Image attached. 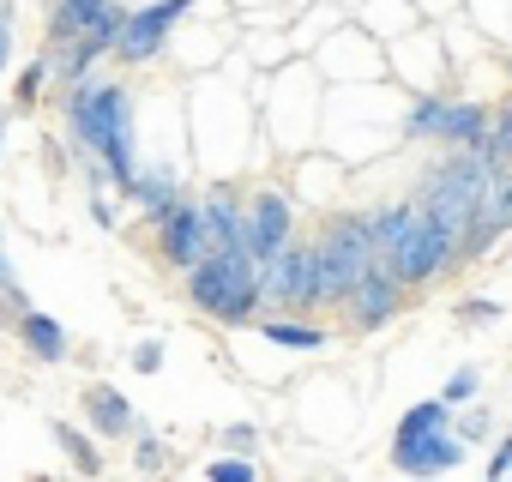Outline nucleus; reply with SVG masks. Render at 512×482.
I'll return each mask as SVG.
<instances>
[{
  "mask_svg": "<svg viewBox=\"0 0 512 482\" xmlns=\"http://www.w3.org/2000/svg\"><path fill=\"white\" fill-rule=\"evenodd\" d=\"M488 476H512V428L500 434V446L488 452Z\"/></svg>",
  "mask_w": 512,
  "mask_h": 482,
  "instance_id": "72a5a7b5",
  "label": "nucleus"
},
{
  "mask_svg": "<svg viewBox=\"0 0 512 482\" xmlns=\"http://www.w3.org/2000/svg\"><path fill=\"white\" fill-rule=\"evenodd\" d=\"M151 229H157V260H163L169 272H187V266H199V260H205L199 193H175V199L151 217Z\"/></svg>",
  "mask_w": 512,
  "mask_h": 482,
  "instance_id": "1a4fd4ad",
  "label": "nucleus"
},
{
  "mask_svg": "<svg viewBox=\"0 0 512 482\" xmlns=\"http://www.w3.org/2000/svg\"><path fill=\"white\" fill-rule=\"evenodd\" d=\"M49 79H55V61H49V55H37V61H31V67L13 79V109H37Z\"/></svg>",
  "mask_w": 512,
  "mask_h": 482,
  "instance_id": "4be33fe9",
  "label": "nucleus"
},
{
  "mask_svg": "<svg viewBox=\"0 0 512 482\" xmlns=\"http://www.w3.org/2000/svg\"><path fill=\"white\" fill-rule=\"evenodd\" d=\"M13 332H19V344H25V356L31 362H67L73 356V338H67V326L55 320V314H43V308H25L19 320H13Z\"/></svg>",
  "mask_w": 512,
  "mask_h": 482,
  "instance_id": "a211bd4d",
  "label": "nucleus"
},
{
  "mask_svg": "<svg viewBox=\"0 0 512 482\" xmlns=\"http://www.w3.org/2000/svg\"><path fill=\"white\" fill-rule=\"evenodd\" d=\"M320 260L332 266V278L344 284V296L356 290V278H368L380 266V248H374V211H332L326 229L314 235Z\"/></svg>",
  "mask_w": 512,
  "mask_h": 482,
  "instance_id": "39448f33",
  "label": "nucleus"
},
{
  "mask_svg": "<svg viewBox=\"0 0 512 482\" xmlns=\"http://www.w3.org/2000/svg\"><path fill=\"white\" fill-rule=\"evenodd\" d=\"M500 314H506V308H500L494 296H464V302L452 308V320H458V326H494Z\"/></svg>",
  "mask_w": 512,
  "mask_h": 482,
  "instance_id": "bb28decb",
  "label": "nucleus"
},
{
  "mask_svg": "<svg viewBox=\"0 0 512 482\" xmlns=\"http://www.w3.org/2000/svg\"><path fill=\"white\" fill-rule=\"evenodd\" d=\"M13 13H19V0H0V73L13 67Z\"/></svg>",
  "mask_w": 512,
  "mask_h": 482,
  "instance_id": "2f4dec72",
  "label": "nucleus"
},
{
  "mask_svg": "<svg viewBox=\"0 0 512 482\" xmlns=\"http://www.w3.org/2000/svg\"><path fill=\"white\" fill-rule=\"evenodd\" d=\"M488 181H494V169H488V157L476 145H446V157L428 163V175L416 187V205L452 235V248H464V235L476 229L482 199H488Z\"/></svg>",
  "mask_w": 512,
  "mask_h": 482,
  "instance_id": "20e7f679",
  "label": "nucleus"
},
{
  "mask_svg": "<svg viewBox=\"0 0 512 482\" xmlns=\"http://www.w3.org/2000/svg\"><path fill=\"white\" fill-rule=\"evenodd\" d=\"M163 356H169L163 338H139V344L127 350V368H133V374H163Z\"/></svg>",
  "mask_w": 512,
  "mask_h": 482,
  "instance_id": "cd10ccee",
  "label": "nucleus"
},
{
  "mask_svg": "<svg viewBox=\"0 0 512 482\" xmlns=\"http://www.w3.org/2000/svg\"><path fill=\"white\" fill-rule=\"evenodd\" d=\"M175 193H181L175 169H145V163H139V175H133V187H127V199H133V205H145L151 217H157V211H163Z\"/></svg>",
  "mask_w": 512,
  "mask_h": 482,
  "instance_id": "6ab92c4d",
  "label": "nucleus"
},
{
  "mask_svg": "<svg viewBox=\"0 0 512 482\" xmlns=\"http://www.w3.org/2000/svg\"><path fill=\"white\" fill-rule=\"evenodd\" d=\"M512 229V169H500L494 181H488V199H482V217H476V229L464 235V248H458V266H476L494 241Z\"/></svg>",
  "mask_w": 512,
  "mask_h": 482,
  "instance_id": "f8f14e48",
  "label": "nucleus"
},
{
  "mask_svg": "<svg viewBox=\"0 0 512 482\" xmlns=\"http://www.w3.org/2000/svg\"><path fill=\"white\" fill-rule=\"evenodd\" d=\"M253 326H260V338L266 344H278V350H290V356H320L326 344H332V332L326 326H314L308 314H260V320H253Z\"/></svg>",
  "mask_w": 512,
  "mask_h": 482,
  "instance_id": "f3484780",
  "label": "nucleus"
},
{
  "mask_svg": "<svg viewBox=\"0 0 512 482\" xmlns=\"http://www.w3.org/2000/svg\"><path fill=\"white\" fill-rule=\"evenodd\" d=\"M49 434H55V446L79 464V476H103V452L91 446V434H79L73 422H49Z\"/></svg>",
  "mask_w": 512,
  "mask_h": 482,
  "instance_id": "aec40b11",
  "label": "nucleus"
},
{
  "mask_svg": "<svg viewBox=\"0 0 512 482\" xmlns=\"http://www.w3.org/2000/svg\"><path fill=\"white\" fill-rule=\"evenodd\" d=\"M79 404H85V422L97 428V440H127V434L139 428L133 398H127L121 386H109V380H91V386L79 392Z\"/></svg>",
  "mask_w": 512,
  "mask_h": 482,
  "instance_id": "4468645a",
  "label": "nucleus"
},
{
  "mask_svg": "<svg viewBox=\"0 0 512 482\" xmlns=\"http://www.w3.org/2000/svg\"><path fill=\"white\" fill-rule=\"evenodd\" d=\"M416 428H452V404L446 398H422L398 416V434H416Z\"/></svg>",
  "mask_w": 512,
  "mask_h": 482,
  "instance_id": "b1692460",
  "label": "nucleus"
},
{
  "mask_svg": "<svg viewBox=\"0 0 512 482\" xmlns=\"http://www.w3.org/2000/svg\"><path fill=\"white\" fill-rule=\"evenodd\" d=\"M217 440H223V452H260V428L253 422H229Z\"/></svg>",
  "mask_w": 512,
  "mask_h": 482,
  "instance_id": "7c9ffc66",
  "label": "nucleus"
},
{
  "mask_svg": "<svg viewBox=\"0 0 512 482\" xmlns=\"http://www.w3.org/2000/svg\"><path fill=\"white\" fill-rule=\"evenodd\" d=\"M296 235V205H290V193L284 187H253V193H241V241H247V254L253 260H272L284 241Z\"/></svg>",
  "mask_w": 512,
  "mask_h": 482,
  "instance_id": "6e6552de",
  "label": "nucleus"
},
{
  "mask_svg": "<svg viewBox=\"0 0 512 482\" xmlns=\"http://www.w3.org/2000/svg\"><path fill=\"white\" fill-rule=\"evenodd\" d=\"M205 476H211V482H253V476H260V464H253L247 452H217V458L205 464Z\"/></svg>",
  "mask_w": 512,
  "mask_h": 482,
  "instance_id": "a878e982",
  "label": "nucleus"
},
{
  "mask_svg": "<svg viewBox=\"0 0 512 482\" xmlns=\"http://www.w3.org/2000/svg\"><path fill=\"white\" fill-rule=\"evenodd\" d=\"M91 223H97V229H121V211L109 205V193H103V187H91Z\"/></svg>",
  "mask_w": 512,
  "mask_h": 482,
  "instance_id": "473e14b6",
  "label": "nucleus"
},
{
  "mask_svg": "<svg viewBox=\"0 0 512 482\" xmlns=\"http://www.w3.org/2000/svg\"><path fill=\"white\" fill-rule=\"evenodd\" d=\"M115 55V31H79V37H61L49 43V61H55V79L61 85H79L97 73V61Z\"/></svg>",
  "mask_w": 512,
  "mask_h": 482,
  "instance_id": "2eb2a0df",
  "label": "nucleus"
},
{
  "mask_svg": "<svg viewBox=\"0 0 512 482\" xmlns=\"http://www.w3.org/2000/svg\"><path fill=\"white\" fill-rule=\"evenodd\" d=\"M404 308H410V290H404L386 266H374V272L356 278V290L344 296V326H350V332H380V326H392Z\"/></svg>",
  "mask_w": 512,
  "mask_h": 482,
  "instance_id": "9b49d317",
  "label": "nucleus"
},
{
  "mask_svg": "<svg viewBox=\"0 0 512 482\" xmlns=\"http://www.w3.org/2000/svg\"><path fill=\"white\" fill-rule=\"evenodd\" d=\"M452 428H458V434H464V440H470V446H476V440H482V434H488V428H494V410H488V404H476V398H470V404H464V416H458V422H452Z\"/></svg>",
  "mask_w": 512,
  "mask_h": 482,
  "instance_id": "c756f323",
  "label": "nucleus"
},
{
  "mask_svg": "<svg viewBox=\"0 0 512 482\" xmlns=\"http://www.w3.org/2000/svg\"><path fill=\"white\" fill-rule=\"evenodd\" d=\"M121 13L115 0H55L49 7V43L61 37H79V31H121Z\"/></svg>",
  "mask_w": 512,
  "mask_h": 482,
  "instance_id": "dca6fc26",
  "label": "nucleus"
},
{
  "mask_svg": "<svg viewBox=\"0 0 512 482\" xmlns=\"http://www.w3.org/2000/svg\"><path fill=\"white\" fill-rule=\"evenodd\" d=\"M476 392H482V368H476V362H464V368H452V374H446V386H440V398H446L452 410H464V404H470Z\"/></svg>",
  "mask_w": 512,
  "mask_h": 482,
  "instance_id": "393cba45",
  "label": "nucleus"
},
{
  "mask_svg": "<svg viewBox=\"0 0 512 482\" xmlns=\"http://www.w3.org/2000/svg\"><path fill=\"white\" fill-rule=\"evenodd\" d=\"M61 121H67L73 151H79V157H97V163L109 169V181L127 193L133 175H139V151H133V91L91 73V79L67 85Z\"/></svg>",
  "mask_w": 512,
  "mask_h": 482,
  "instance_id": "f257e3e1",
  "label": "nucleus"
},
{
  "mask_svg": "<svg viewBox=\"0 0 512 482\" xmlns=\"http://www.w3.org/2000/svg\"><path fill=\"white\" fill-rule=\"evenodd\" d=\"M374 248H380V266L404 284V290H428L440 278L458 272V248L452 235L416 205V199H392L374 211Z\"/></svg>",
  "mask_w": 512,
  "mask_h": 482,
  "instance_id": "f03ea898",
  "label": "nucleus"
},
{
  "mask_svg": "<svg viewBox=\"0 0 512 482\" xmlns=\"http://www.w3.org/2000/svg\"><path fill=\"white\" fill-rule=\"evenodd\" d=\"M476 151L488 157V169H494V175H500V169H512V103H500V109H494L488 139H482Z\"/></svg>",
  "mask_w": 512,
  "mask_h": 482,
  "instance_id": "412c9836",
  "label": "nucleus"
},
{
  "mask_svg": "<svg viewBox=\"0 0 512 482\" xmlns=\"http://www.w3.org/2000/svg\"><path fill=\"white\" fill-rule=\"evenodd\" d=\"M31 302H25V290H19V278H13V266H7V248H0V314H25Z\"/></svg>",
  "mask_w": 512,
  "mask_h": 482,
  "instance_id": "c85d7f7f",
  "label": "nucleus"
},
{
  "mask_svg": "<svg viewBox=\"0 0 512 482\" xmlns=\"http://www.w3.org/2000/svg\"><path fill=\"white\" fill-rule=\"evenodd\" d=\"M133 434H139V440H133V470H139V476H157V470H169V440H163L157 428H145V422H139Z\"/></svg>",
  "mask_w": 512,
  "mask_h": 482,
  "instance_id": "5701e85b",
  "label": "nucleus"
},
{
  "mask_svg": "<svg viewBox=\"0 0 512 482\" xmlns=\"http://www.w3.org/2000/svg\"><path fill=\"white\" fill-rule=\"evenodd\" d=\"M199 223H205V254L247 248V241H241V193L229 181H217V187L199 193Z\"/></svg>",
  "mask_w": 512,
  "mask_h": 482,
  "instance_id": "ddd939ff",
  "label": "nucleus"
},
{
  "mask_svg": "<svg viewBox=\"0 0 512 482\" xmlns=\"http://www.w3.org/2000/svg\"><path fill=\"white\" fill-rule=\"evenodd\" d=\"M470 458V440L458 428H416V434H392V470L404 476H446Z\"/></svg>",
  "mask_w": 512,
  "mask_h": 482,
  "instance_id": "9d476101",
  "label": "nucleus"
},
{
  "mask_svg": "<svg viewBox=\"0 0 512 482\" xmlns=\"http://www.w3.org/2000/svg\"><path fill=\"white\" fill-rule=\"evenodd\" d=\"M7 121H13V109H0V145H7Z\"/></svg>",
  "mask_w": 512,
  "mask_h": 482,
  "instance_id": "f704fd0d",
  "label": "nucleus"
},
{
  "mask_svg": "<svg viewBox=\"0 0 512 482\" xmlns=\"http://www.w3.org/2000/svg\"><path fill=\"white\" fill-rule=\"evenodd\" d=\"M193 7H199V0H145V7H127L109 61H121V67H151V61L169 49L175 25H181Z\"/></svg>",
  "mask_w": 512,
  "mask_h": 482,
  "instance_id": "0eeeda50",
  "label": "nucleus"
},
{
  "mask_svg": "<svg viewBox=\"0 0 512 482\" xmlns=\"http://www.w3.org/2000/svg\"><path fill=\"white\" fill-rule=\"evenodd\" d=\"M488 121H494V109L470 103V97H416L404 109V133L410 139H434V145H482Z\"/></svg>",
  "mask_w": 512,
  "mask_h": 482,
  "instance_id": "423d86ee",
  "label": "nucleus"
},
{
  "mask_svg": "<svg viewBox=\"0 0 512 482\" xmlns=\"http://www.w3.org/2000/svg\"><path fill=\"white\" fill-rule=\"evenodd\" d=\"M181 284H187V308H199L217 326H253L266 314V272L247 248L205 254L199 266L181 272Z\"/></svg>",
  "mask_w": 512,
  "mask_h": 482,
  "instance_id": "7ed1b4c3",
  "label": "nucleus"
}]
</instances>
